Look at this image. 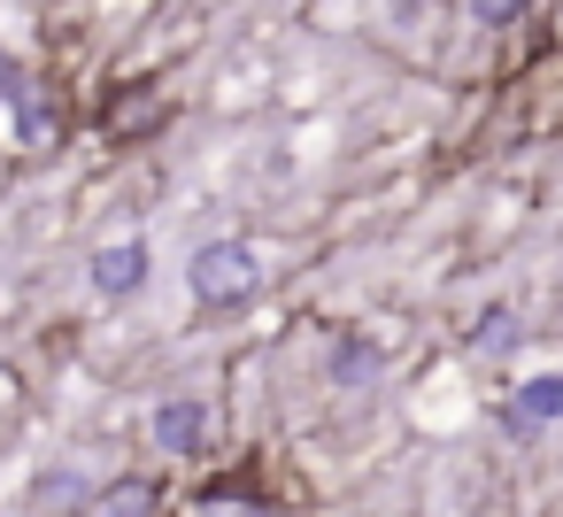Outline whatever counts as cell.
I'll return each mask as SVG.
<instances>
[{
	"instance_id": "8992f818",
	"label": "cell",
	"mask_w": 563,
	"mask_h": 517,
	"mask_svg": "<svg viewBox=\"0 0 563 517\" xmlns=\"http://www.w3.org/2000/svg\"><path fill=\"white\" fill-rule=\"evenodd\" d=\"M517 409H525V425H563V371L525 378V386H517Z\"/></svg>"
},
{
	"instance_id": "8fae6325",
	"label": "cell",
	"mask_w": 563,
	"mask_h": 517,
	"mask_svg": "<svg viewBox=\"0 0 563 517\" xmlns=\"http://www.w3.org/2000/svg\"><path fill=\"white\" fill-rule=\"evenodd\" d=\"M24 86H32V78H24V63L0 47V109H16V94H24Z\"/></svg>"
},
{
	"instance_id": "9c48e42d",
	"label": "cell",
	"mask_w": 563,
	"mask_h": 517,
	"mask_svg": "<svg viewBox=\"0 0 563 517\" xmlns=\"http://www.w3.org/2000/svg\"><path fill=\"white\" fill-rule=\"evenodd\" d=\"M463 9H471V24L509 32V24H525V9H532V0H463Z\"/></svg>"
},
{
	"instance_id": "30bf717a",
	"label": "cell",
	"mask_w": 563,
	"mask_h": 517,
	"mask_svg": "<svg viewBox=\"0 0 563 517\" xmlns=\"http://www.w3.org/2000/svg\"><path fill=\"white\" fill-rule=\"evenodd\" d=\"M40 502H63V509H86V479H78V471H47V479H40Z\"/></svg>"
},
{
	"instance_id": "52a82bcc",
	"label": "cell",
	"mask_w": 563,
	"mask_h": 517,
	"mask_svg": "<svg viewBox=\"0 0 563 517\" xmlns=\"http://www.w3.org/2000/svg\"><path fill=\"white\" fill-rule=\"evenodd\" d=\"M93 517H155V486L147 479H124V486H109L93 502Z\"/></svg>"
},
{
	"instance_id": "ba28073f",
	"label": "cell",
	"mask_w": 563,
	"mask_h": 517,
	"mask_svg": "<svg viewBox=\"0 0 563 517\" xmlns=\"http://www.w3.org/2000/svg\"><path fill=\"white\" fill-rule=\"evenodd\" d=\"M517 340H525V332H517V309H486V317H478V332H471V348H478V355H509Z\"/></svg>"
},
{
	"instance_id": "277c9868",
	"label": "cell",
	"mask_w": 563,
	"mask_h": 517,
	"mask_svg": "<svg viewBox=\"0 0 563 517\" xmlns=\"http://www.w3.org/2000/svg\"><path fill=\"white\" fill-rule=\"evenodd\" d=\"M9 117H16V147H32V155H47V147H63V101H55L47 86H24Z\"/></svg>"
},
{
	"instance_id": "7a4b0ae2",
	"label": "cell",
	"mask_w": 563,
	"mask_h": 517,
	"mask_svg": "<svg viewBox=\"0 0 563 517\" xmlns=\"http://www.w3.org/2000/svg\"><path fill=\"white\" fill-rule=\"evenodd\" d=\"M147 440H155L163 455H201V448H209V402H201V394H163V402L147 409Z\"/></svg>"
},
{
	"instance_id": "6da1fadb",
	"label": "cell",
	"mask_w": 563,
	"mask_h": 517,
	"mask_svg": "<svg viewBox=\"0 0 563 517\" xmlns=\"http://www.w3.org/2000/svg\"><path fill=\"white\" fill-rule=\"evenodd\" d=\"M186 286H194V301H201V309H247V301H255V286H263V263H255V248H247V240H209V248H194Z\"/></svg>"
},
{
	"instance_id": "3957f363",
	"label": "cell",
	"mask_w": 563,
	"mask_h": 517,
	"mask_svg": "<svg viewBox=\"0 0 563 517\" xmlns=\"http://www.w3.org/2000/svg\"><path fill=\"white\" fill-rule=\"evenodd\" d=\"M147 271H155V248H147V240H109V248H93V263H86V278H93L101 301H132V294L147 286Z\"/></svg>"
},
{
	"instance_id": "5b68a950",
	"label": "cell",
	"mask_w": 563,
	"mask_h": 517,
	"mask_svg": "<svg viewBox=\"0 0 563 517\" xmlns=\"http://www.w3.org/2000/svg\"><path fill=\"white\" fill-rule=\"evenodd\" d=\"M332 378H340V386H371V378H378V348H371L363 332H340V340H332Z\"/></svg>"
}]
</instances>
